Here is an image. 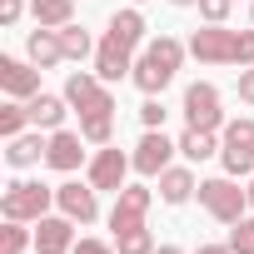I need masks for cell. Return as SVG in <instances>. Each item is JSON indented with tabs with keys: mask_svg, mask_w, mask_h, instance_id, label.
<instances>
[{
	"mask_svg": "<svg viewBox=\"0 0 254 254\" xmlns=\"http://www.w3.org/2000/svg\"><path fill=\"white\" fill-rule=\"evenodd\" d=\"M185 125H194V130H224V110H219V90L209 80H194L185 90Z\"/></svg>",
	"mask_w": 254,
	"mask_h": 254,
	"instance_id": "7",
	"label": "cell"
},
{
	"mask_svg": "<svg viewBox=\"0 0 254 254\" xmlns=\"http://www.w3.org/2000/svg\"><path fill=\"white\" fill-rule=\"evenodd\" d=\"M249 25H254V5H249Z\"/></svg>",
	"mask_w": 254,
	"mask_h": 254,
	"instance_id": "39",
	"label": "cell"
},
{
	"mask_svg": "<svg viewBox=\"0 0 254 254\" xmlns=\"http://www.w3.org/2000/svg\"><path fill=\"white\" fill-rule=\"evenodd\" d=\"M45 150H50V140H40V130H35V135L25 130V135H15V140H10L5 165H10V170H30V165H40V160H45Z\"/></svg>",
	"mask_w": 254,
	"mask_h": 254,
	"instance_id": "18",
	"label": "cell"
},
{
	"mask_svg": "<svg viewBox=\"0 0 254 254\" xmlns=\"http://www.w3.org/2000/svg\"><path fill=\"white\" fill-rule=\"evenodd\" d=\"M25 110H30V125H35V130H60V125H65V110H70V100L65 95H30L25 100Z\"/></svg>",
	"mask_w": 254,
	"mask_h": 254,
	"instance_id": "17",
	"label": "cell"
},
{
	"mask_svg": "<svg viewBox=\"0 0 254 254\" xmlns=\"http://www.w3.org/2000/svg\"><path fill=\"white\" fill-rule=\"evenodd\" d=\"M170 5H199V0H170Z\"/></svg>",
	"mask_w": 254,
	"mask_h": 254,
	"instance_id": "38",
	"label": "cell"
},
{
	"mask_svg": "<svg viewBox=\"0 0 254 254\" xmlns=\"http://www.w3.org/2000/svg\"><path fill=\"white\" fill-rule=\"evenodd\" d=\"M0 90H5L10 100H30V95H40V65L15 60V55H0Z\"/></svg>",
	"mask_w": 254,
	"mask_h": 254,
	"instance_id": "13",
	"label": "cell"
},
{
	"mask_svg": "<svg viewBox=\"0 0 254 254\" xmlns=\"http://www.w3.org/2000/svg\"><path fill=\"white\" fill-rule=\"evenodd\" d=\"M115 249H120V254H155L160 244H155V234H150L145 224H135V229H125V234H115Z\"/></svg>",
	"mask_w": 254,
	"mask_h": 254,
	"instance_id": "26",
	"label": "cell"
},
{
	"mask_svg": "<svg viewBox=\"0 0 254 254\" xmlns=\"http://www.w3.org/2000/svg\"><path fill=\"white\" fill-rule=\"evenodd\" d=\"M70 249H75V219L70 214L35 219V254H70Z\"/></svg>",
	"mask_w": 254,
	"mask_h": 254,
	"instance_id": "15",
	"label": "cell"
},
{
	"mask_svg": "<svg viewBox=\"0 0 254 254\" xmlns=\"http://www.w3.org/2000/svg\"><path fill=\"white\" fill-rule=\"evenodd\" d=\"M190 55L199 65H234L239 55V30H224V25H204L190 35Z\"/></svg>",
	"mask_w": 254,
	"mask_h": 254,
	"instance_id": "6",
	"label": "cell"
},
{
	"mask_svg": "<svg viewBox=\"0 0 254 254\" xmlns=\"http://www.w3.org/2000/svg\"><path fill=\"white\" fill-rule=\"evenodd\" d=\"M140 120H145V130H165V105L150 95V100L140 105Z\"/></svg>",
	"mask_w": 254,
	"mask_h": 254,
	"instance_id": "30",
	"label": "cell"
},
{
	"mask_svg": "<svg viewBox=\"0 0 254 254\" xmlns=\"http://www.w3.org/2000/svg\"><path fill=\"white\" fill-rule=\"evenodd\" d=\"M155 254H185V249H180V244H160Z\"/></svg>",
	"mask_w": 254,
	"mask_h": 254,
	"instance_id": "36",
	"label": "cell"
},
{
	"mask_svg": "<svg viewBox=\"0 0 254 254\" xmlns=\"http://www.w3.org/2000/svg\"><path fill=\"white\" fill-rule=\"evenodd\" d=\"M25 55H30V65H40V70L60 65V60H65V45H60V30H50V25H35V30L25 35Z\"/></svg>",
	"mask_w": 254,
	"mask_h": 254,
	"instance_id": "16",
	"label": "cell"
},
{
	"mask_svg": "<svg viewBox=\"0 0 254 254\" xmlns=\"http://www.w3.org/2000/svg\"><path fill=\"white\" fill-rule=\"evenodd\" d=\"M180 155H185L190 165H199V160L219 155V140H214V130H194V125H185V135H180Z\"/></svg>",
	"mask_w": 254,
	"mask_h": 254,
	"instance_id": "21",
	"label": "cell"
},
{
	"mask_svg": "<svg viewBox=\"0 0 254 254\" xmlns=\"http://www.w3.org/2000/svg\"><path fill=\"white\" fill-rule=\"evenodd\" d=\"M229 249H234V254H254V214H244V219L229 229Z\"/></svg>",
	"mask_w": 254,
	"mask_h": 254,
	"instance_id": "28",
	"label": "cell"
},
{
	"mask_svg": "<svg viewBox=\"0 0 254 254\" xmlns=\"http://www.w3.org/2000/svg\"><path fill=\"white\" fill-rule=\"evenodd\" d=\"M70 254H120V249H110L105 239H75V249Z\"/></svg>",
	"mask_w": 254,
	"mask_h": 254,
	"instance_id": "33",
	"label": "cell"
},
{
	"mask_svg": "<svg viewBox=\"0 0 254 254\" xmlns=\"http://www.w3.org/2000/svg\"><path fill=\"white\" fill-rule=\"evenodd\" d=\"M135 5H140V0H135Z\"/></svg>",
	"mask_w": 254,
	"mask_h": 254,
	"instance_id": "40",
	"label": "cell"
},
{
	"mask_svg": "<svg viewBox=\"0 0 254 254\" xmlns=\"http://www.w3.org/2000/svg\"><path fill=\"white\" fill-rule=\"evenodd\" d=\"M80 135H85L90 145H110V140H115V115H85V120H80Z\"/></svg>",
	"mask_w": 254,
	"mask_h": 254,
	"instance_id": "27",
	"label": "cell"
},
{
	"mask_svg": "<svg viewBox=\"0 0 254 254\" xmlns=\"http://www.w3.org/2000/svg\"><path fill=\"white\" fill-rule=\"evenodd\" d=\"M185 55H190V45H185V40H175V35L145 40V50L135 55V70H130V80H135L145 95H160V90H165V85L180 75Z\"/></svg>",
	"mask_w": 254,
	"mask_h": 254,
	"instance_id": "1",
	"label": "cell"
},
{
	"mask_svg": "<svg viewBox=\"0 0 254 254\" xmlns=\"http://www.w3.org/2000/svg\"><path fill=\"white\" fill-rule=\"evenodd\" d=\"M25 125H30V110H25V100H5V105H0V135H5V140L25 135Z\"/></svg>",
	"mask_w": 254,
	"mask_h": 254,
	"instance_id": "24",
	"label": "cell"
},
{
	"mask_svg": "<svg viewBox=\"0 0 254 254\" xmlns=\"http://www.w3.org/2000/svg\"><path fill=\"white\" fill-rule=\"evenodd\" d=\"M175 150H180V140H170L165 130H145L130 160H135V170H140L145 180H160V175L170 170V155H175Z\"/></svg>",
	"mask_w": 254,
	"mask_h": 254,
	"instance_id": "8",
	"label": "cell"
},
{
	"mask_svg": "<svg viewBox=\"0 0 254 254\" xmlns=\"http://www.w3.org/2000/svg\"><path fill=\"white\" fill-rule=\"evenodd\" d=\"M105 35H115V40H120L125 50H140V45H145V15H140L135 5H130V10H115V15H110V30H105Z\"/></svg>",
	"mask_w": 254,
	"mask_h": 254,
	"instance_id": "20",
	"label": "cell"
},
{
	"mask_svg": "<svg viewBox=\"0 0 254 254\" xmlns=\"http://www.w3.org/2000/svg\"><path fill=\"white\" fill-rule=\"evenodd\" d=\"M30 15H35V25L60 30V25L75 20V0H30Z\"/></svg>",
	"mask_w": 254,
	"mask_h": 254,
	"instance_id": "22",
	"label": "cell"
},
{
	"mask_svg": "<svg viewBox=\"0 0 254 254\" xmlns=\"http://www.w3.org/2000/svg\"><path fill=\"white\" fill-rule=\"evenodd\" d=\"M130 70H135V50H125L115 35H105V40L95 45V75H100L105 85H120Z\"/></svg>",
	"mask_w": 254,
	"mask_h": 254,
	"instance_id": "14",
	"label": "cell"
},
{
	"mask_svg": "<svg viewBox=\"0 0 254 254\" xmlns=\"http://www.w3.org/2000/svg\"><path fill=\"white\" fill-rule=\"evenodd\" d=\"M244 194H249V209H254V180H249V185H244Z\"/></svg>",
	"mask_w": 254,
	"mask_h": 254,
	"instance_id": "37",
	"label": "cell"
},
{
	"mask_svg": "<svg viewBox=\"0 0 254 254\" xmlns=\"http://www.w3.org/2000/svg\"><path fill=\"white\" fill-rule=\"evenodd\" d=\"M20 15H25V0H0V25H5V30H10Z\"/></svg>",
	"mask_w": 254,
	"mask_h": 254,
	"instance_id": "32",
	"label": "cell"
},
{
	"mask_svg": "<svg viewBox=\"0 0 254 254\" xmlns=\"http://www.w3.org/2000/svg\"><path fill=\"white\" fill-rule=\"evenodd\" d=\"M239 100H244V105H254V65H244V70H239Z\"/></svg>",
	"mask_w": 254,
	"mask_h": 254,
	"instance_id": "34",
	"label": "cell"
},
{
	"mask_svg": "<svg viewBox=\"0 0 254 254\" xmlns=\"http://www.w3.org/2000/svg\"><path fill=\"white\" fill-rule=\"evenodd\" d=\"M219 165L224 175H249L254 170V120H224V130H219Z\"/></svg>",
	"mask_w": 254,
	"mask_h": 254,
	"instance_id": "4",
	"label": "cell"
},
{
	"mask_svg": "<svg viewBox=\"0 0 254 254\" xmlns=\"http://www.w3.org/2000/svg\"><path fill=\"white\" fill-rule=\"evenodd\" d=\"M199 204H204V214L209 219H219V224H239L244 219V209H249V194L239 190V180L234 175H219V180H199Z\"/></svg>",
	"mask_w": 254,
	"mask_h": 254,
	"instance_id": "3",
	"label": "cell"
},
{
	"mask_svg": "<svg viewBox=\"0 0 254 254\" xmlns=\"http://www.w3.org/2000/svg\"><path fill=\"white\" fill-rule=\"evenodd\" d=\"M65 100L80 110V120H85V115H115L110 85H105L100 75H90V70H70V75H65Z\"/></svg>",
	"mask_w": 254,
	"mask_h": 254,
	"instance_id": "5",
	"label": "cell"
},
{
	"mask_svg": "<svg viewBox=\"0 0 254 254\" xmlns=\"http://www.w3.org/2000/svg\"><path fill=\"white\" fill-rule=\"evenodd\" d=\"M50 204H55V190L40 185V180H15V185H5V194H0V214H5V219H20V224L45 219Z\"/></svg>",
	"mask_w": 254,
	"mask_h": 254,
	"instance_id": "2",
	"label": "cell"
},
{
	"mask_svg": "<svg viewBox=\"0 0 254 254\" xmlns=\"http://www.w3.org/2000/svg\"><path fill=\"white\" fill-rule=\"evenodd\" d=\"M194 190H199V180H194L190 165H170V170L160 175V199H165V204H185Z\"/></svg>",
	"mask_w": 254,
	"mask_h": 254,
	"instance_id": "19",
	"label": "cell"
},
{
	"mask_svg": "<svg viewBox=\"0 0 254 254\" xmlns=\"http://www.w3.org/2000/svg\"><path fill=\"white\" fill-rule=\"evenodd\" d=\"M60 45H65V60H85V55H95L90 30H80L75 20H70V25H60Z\"/></svg>",
	"mask_w": 254,
	"mask_h": 254,
	"instance_id": "25",
	"label": "cell"
},
{
	"mask_svg": "<svg viewBox=\"0 0 254 254\" xmlns=\"http://www.w3.org/2000/svg\"><path fill=\"white\" fill-rule=\"evenodd\" d=\"M130 170H135V160L125 155V150L100 145V155L90 160V175H85V180H90L95 190H115V194H120V190H125V175H130Z\"/></svg>",
	"mask_w": 254,
	"mask_h": 254,
	"instance_id": "11",
	"label": "cell"
},
{
	"mask_svg": "<svg viewBox=\"0 0 254 254\" xmlns=\"http://www.w3.org/2000/svg\"><path fill=\"white\" fill-rule=\"evenodd\" d=\"M35 249V229H25L20 219H5V229H0V254H25Z\"/></svg>",
	"mask_w": 254,
	"mask_h": 254,
	"instance_id": "23",
	"label": "cell"
},
{
	"mask_svg": "<svg viewBox=\"0 0 254 254\" xmlns=\"http://www.w3.org/2000/svg\"><path fill=\"white\" fill-rule=\"evenodd\" d=\"M234 65L244 70V65H254V25L249 30H239V55H234Z\"/></svg>",
	"mask_w": 254,
	"mask_h": 254,
	"instance_id": "31",
	"label": "cell"
},
{
	"mask_svg": "<svg viewBox=\"0 0 254 254\" xmlns=\"http://www.w3.org/2000/svg\"><path fill=\"white\" fill-rule=\"evenodd\" d=\"M150 204H155V190H145V185H125V190L115 194V209H110V229H115V234H125V229L145 224Z\"/></svg>",
	"mask_w": 254,
	"mask_h": 254,
	"instance_id": "10",
	"label": "cell"
},
{
	"mask_svg": "<svg viewBox=\"0 0 254 254\" xmlns=\"http://www.w3.org/2000/svg\"><path fill=\"white\" fill-rule=\"evenodd\" d=\"M194 254H234V249H229V244H199Z\"/></svg>",
	"mask_w": 254,
	"mask_h": 254,
	"instance_id": "35",
	"label": "cell"
},
{
	"mask_svg": "<svg viewBox=\"0 0 254 254\" xmlns=\"http://www.w3.org/2000/svg\"><path fill=\"white\" fill-rule=\"evenodd\" d=\"M100 190L85 180H65V185H55V204H60V214H70L75 224H95L100 219V199H95Z\"/></svg>",
	"mask_w": 254,
	"mask_h": 254,
	"instance_id": "9",
	"label": "cell"
},
{
	"mask_svg": "<svg viewBox=\"0 0 254 254\" xmlns=\"http://www.w3.org/2000/svg\"><path fill=\"white\" fill-rule=\"evenodd\" d=\"M85 135L80 130H50V150H45V165L50 170H60V175H75L80 165H85Z\"/></svg>",
	"mask_w": 254,
	"mask_h": 254,
	"instance_id": "12",
	"label": "cell"
},
{
	"mask_svg": "<svg viewBox=\"0 0 254 254\" xmlns=\"http://www.w3.org/2000/svg\"><path fill=\"white\" fill-rule=\"evenodd\" d=\"M229 10H234V0H199V15H204L209 25H224Z\"/></svg>",
	"mask_w": 254,
	"mask_h": 254,
	"instance_id": "29",
	"label": "cell"
}]
</instances>
